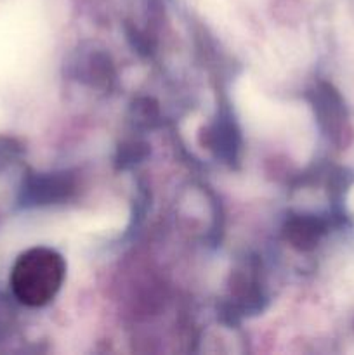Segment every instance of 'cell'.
I'll return each mask as SVG.
<instances>
[{"label": "cell", "instance_id": "7a4b0ae2", "mask_svg": "<svg viewBox=\"0 0 354 355\" xmlns=\"http://www.w3.org/2000/svg\"><path fill=\"white\" fill-rule=\"evenodd\" d=\"M319 232H321L319 222L312 218H297L288 224V239L298 248L314 245L318 241Z\"/></svg>", "mask_w": 354, "mask_h": 355}, {"label": "cell", "instance_id": "6da1fadb", "mask_svg": "<svg viewBox=\"0 0 354 355\" xmlns=\"http://www.w3.org/2000/svg\"><path fill=\"white\" fill-rule=\"evenodd\" d=\"M65 274V260L54 250H28L14 266V293L30 307H42L49 304L61 290Z\"/></svg>", "mask_w": 354, "mask_h": 355}]
</instances>
